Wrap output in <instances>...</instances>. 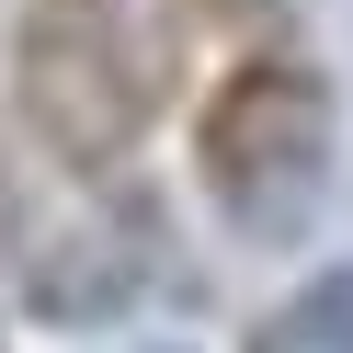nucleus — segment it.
Returning <instances> with one entry per match:
<instances>
[{
    "instance_id": "nucleus-5",
    "label": "nucleus",
    "mask_w": 353,
    "mask_h": 353,
    "mask_svg": "<svg viewBox=\"0 0 353 353\" xmlns=\"http://www.w3.org/2000/svg\"><path fill=\"white\" fill-rule=\"evenodd\" d=\"M125 353H183V342H125Z\"/></svg>"
},
{
    "instance_id": "nucleus-3",
    "label": "nucleus",
    "mask_w": 353,
    "mask_h": 353,
    "mask_svg": "<svg viewBox=\"0 0 353 353\" xmlns=\"http://www.w3.org/2000/svg\"><path fill=\"white\" fill-rule=\"evenodd\" d=\"M0 228H12V251H23V285H34L46 319H103V307H125L137 274H148V216H125V205L34 216L23 194L0 183Z\"/></svg>"
},
{
    "instance_id": "nucleus-6",
    "label": "nucleus",
    "mask_w": 353,
    "mask_h": 353,
    "mask_svg": "<svg viewBox=\"0 0 353 353\" xmlns=\"http://www.w3.org/2000/svg\"><path fill=\"white\" fill-rule=\"evenodd\" d=\"M0 353H12V342H0Z\"/></svg>"
},
{
    "instance_id": "nucleus-1",
    "label": "nucleus",
    "mask_w": 353,
    "mask_h": 353,
    "mask_svg": "<svg viewBox=\"0 0 353 353\" xmlns=\"http://www.w3.org/2000/svg\"><path fill=\"white\" fill-rule=\"evenodd\" d=\"M148 103H160V57L137 34V0H23L12 23V114L57 171L103 183L137 160Z\"/></svg>"
},
{
    "instance_id": "nucleus-2",
    "label": "nucleus",
    "mask_w": 353,
    "mask_h": 353,
    "mask_svg": "<svg viewBox=\"0 0 353 353\" xmlns=\"http://www.w3.org/2000/svg\"><path fill=\"white\" fill-rule=\"evenodd\" d=\"M342 171V103L307 57H251L194 114V183L239 239H296Z\"/></svg>"
},
{
    "instance_id": "nucleus-4",
    "label": "nucleus",
    "mask_w": 353,
    "mask_h": 353,
    "mask_svg": "<svg viewBox=\"0 0 353 353\" xmlns=\"http://www.w3.org/2000/svg\"><path fill=\"white\" fill-rule=\"evenodd\" d=\"M251 353H353V262H330V274H307L296 296L262 307Z\"/></svg>"
}]
</instances>
